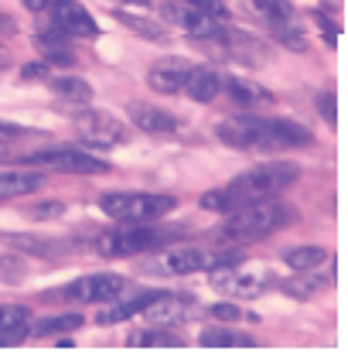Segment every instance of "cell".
<instances>
[{
  "mask_svg": "<svg viewBox=\"0 0 348 355\" xmlns=\"http://www.w3.org/2000/svg\"><path fill=\"white\" fill-rule=\"evenodd\" d=\"M48 3H51V0H24V7L35 10V14H38V10H48Z\"/></svg>",
  "mask_w": 348,
  "mask_h": 355,
  "instance_id": "obj_37",
  "label": "cell"
},
{
  "mask_svg": "<svg viewBox=\"0 0 348 355\" xmlns=\"http://www.w3.org/2000/svg\"><path fill=\"white\" fill-rule=\"evenodd\" d=\"M21 76H24V79H48V65H44V62H28Z\"/></svg>",
  "mask_w": 348,
  "mask_h": 355,
  "instance_id": "obj_36",
  "label": "cell"
},
{
  "mask_svg": "<svg viewBox=\"0 0 348 355\" xmlns=\"http://www.w3.org/2000/svg\"><path fill=\"white\" fill-rule=\"evenodd\" d=\"M250 7H253L260 17H266L273 28H277V24L294 21V14H290V3H287V0H250Z\"/></svg>",
  "mask_w": 348,
  "mask_h": 355,
  "instance_id": "obj_29",
  "label": "cell"
},
{
  "mask_svg": "<svg viewBox=\"0 0 348 355\" xmlns=\"http://www.w3.org/2000/svg\"><path fill=\"white\" fill-rule=\"evenodd\" d=\"M216 137L225 147L236 150H287V147H307L311 130L294 120H263L256 113L218 120Z\"/></svg>",
  "mask_w": 348,
  "mask_h": 355,
  "instance_id": "obj_2",
  "label": "cell"
},
{
  "mask_svg": "<svg viewBox=\"0 0 348 355\" xmlns=\"http://www.w3.org/2000/svg\"><path fill=\"white\" fill-rule=\"evenodd\" d=\"M324 287H328V277H297V280H284V284H280V291L290 294V297H297V301L321 294Z\"/></svg>",
  "mask_w": 348,
  "mask_h": 355,
  "instance_id": "obj_28",
  "label": "cell"
},
{
  "mask_svg": "<svg viewBox=\"0 0 348 355\" xmlns=\"http://www.w3.org/2000/svg\"><path fill=\"white\" fill-rule=\"evenodd\" d=\"M42 184L44 178L38 171H31V168H0V202L35 195Z\"/></svg>",
  "mask_w": 348,
  "mask_h": 355,
  "instance_id": "obj_16",
  "label": "cell"
},
{
  "mask_svg": "<svg viewBox=\"0 0 348 355\" xmlns=\"http://www.w3.org/2000/svg\"><path fill=\"white\" fill-rule=\"evenodd\" d=\"M154 297V291L150 294H137V297H130V301H123V304H113L110 311H103L96 321L99 324H116V321H127V318H133V314H140L143 311V304Z\"/></svg>",
  "mask_w": 348,
  "mask_h": 355,
  "instance_id": "obj_27",
  "label": "cell"
},
{
  "mask_svg": "<svg viewBox=\"0 0 348 355\" xmlns=\"http://www.w3.org/2000/svg\"><path fill=\"white\" fill-rule=\"evenodd\" d=\"M21 164H28V168H51V171H69V175H103V171H110L106 161H99L96 154L79 150V147H51V150L21 154Z\"/></svg>",
  "mask_w": 348,
  "mask_h": 355,
  "instance_id": "obj_7",
  "label": "cell"
},
{
  "mask_svg": "<svg viewBox=\"0 0 348 355\" xmlns=\"http://www.w3.org/2000/svg\"><path fill=\"white\" fill-rule=\"evenodd\" d=\"M35 44L42 48L51 62H65V65H72V62H76V58H72V51L65 48V35H58V31H51V35H38Z\"/></svg>",
  "mask_w": 348,
  "mask_h": 355,
  "instance_id": "obj_30",
  "label": "cell"
},
{
  "mask_svg": "<svg viewBox=\"0 0 348 355\" xmlns=\"http://www.w3.org/2000/svg\"><path fill=\"white\" fill-rule=\"evenodd\" d=\"M130 345H137V349H181L184 342L164 328H143V331L130 335Z\"/></svg>",
  "mask_w": 348,
  "mask_h": 355,
  "instance_id": "obj_25",
  "label": "cell"
},
{
  "mask_svg": "<svg viewBox=\"0 0 348 355\" xmlns=\"http://www.w3.org/2000/svg\"><path fill=\"white\" fill-rule=\"evenodd\" d=\"M123 291H127V277H120V273H89V277H79L76 284H69L62 291V297L79 301V304H106V301H116Z\"/></svg>",
  "mask_w": 348,
  "mask_h": 355,
  "instance_id": "obj_9",
  "label": "cell"
},
{
  "mask_svg": "<svg viewBox=\"0 0 348 355\" xmlns=\"http://www.w3.org/2000/svg\"><path fill=\"white\" fill-rule=\"evenodd\" d=\"M164 17L177 24L181 31H188L191 38H205V42H212L218 31L225 28V21H218L212 14H205V10H198L195 3H188V0H168L164 7Z\"/></svg>",
  "mask_w": 348,
  "mask_h": 355,
  "instance_id": "obj_10",
  "label": "cell"
},
{
  "mask_svg": "<svg viewBox=\"0 0 348 355\" xmlns=\"http://www.w3.org/2000/svg\"><path fill=\"white\" fill-rule=\"evenodd\" d=\"M24 127H17V123H7V120H0V144H7V140H17V137H24Z\"/></svg>",
  "mask_w": 348,
  "mask_h": 355,
  "instance_id": "obj_35",
  "label": "cell"
},
{
  "mask_svg": "<svg viewBox=\"0 0 348 355\" xmlns=\"http://www.w3.org/2000/svg\"><path fill=\"white\" fill-rule=\"evenodd\" d=\"M171 195H154V191H106L99 198V209L116 222H154L171 212Z\"/></svg>",
  "mask_w": 348,
  "mask_h": 355,
  "instance_id": "obj_5",
  "label": "cell"
},
{
  "mask_svg": "<svg viewBox=\"0 0 348 355\" xmlns=\"http://www.w3.org/2000/svg\"><path fill=\"white\" fill-rule=\"evenodd\" d=\"M324 260H328V250H321V246H294L284 253V263L297 273H314Z\"/></svg>",
  "mask_w": 348,
  "mask_h": 355,
  "instance_id": "obj_22",
  "label": "cell"
},
{
  "mask_svg": "<svg viewBox=\"0 0 348 355\" xmlns=\"http://www.w3.org/2000/svg\"><path fill=\"white\" fill-rule=\"evenodd\" d=\"M0 58H3V44H0Z\"/></svg>",
  "mask_w": 348,
  "mask_h": 355,
  "instance_id": "obj_39",
  "label": "cell"
},
{
  "mask_svg": "<svg viewBox=\"0 0 348 355\" xmlns=\"http://www.w3.org/2000/svg\"><path fill=\"white\" fill-rule=\"evenodd\" d=\"M209 314H212L216 321H222V324H232V321H260L256 314H243L236 304H216V308H209Z\"/></svg>",
  "mask_w": 348,
  "mask_h": 355,
  "instance_id": "obj_32",
  "label": "cell"
},
{
  "mask_svg": "<svg viewBox=\"0 0 348 355\" xmlns=\"http://www.w3.org/2000/svg\"><path fill=\"white\" fill-rule=\"evenodd\" d=\"M209 273H212V287L222 291V294H229V297H256V294H263L260 273H246V270H239L236 263L216 266Z\"/></svg>",
  "mask_w": 348,
  "mask_h": 355,
  "instance_id": "obj_12",
  "label": "cell"
},
{
  "mask_svg": "<svg viewBox=\"0 0 348 355\" xmlns=\"http://www.w3.org/2000/svg\"><path fill=\"white\" fill-rule=\"evenodd\" d=\"M191 304H195V301L184 297V294H157V291H154V297L143 304L140 318H147V321H154V324H171V321H184Z\"/></svg>",
  "mask_w": 348,
  "mask_h": 355,
  "instance_id": "obj_15",
  "label": "cell"
},
{
  "mask_svg": "<svg viewBox=\"0 0 348 355\" xmlns=\"http://www.w3.org/2000/svg\"><path fill=\"white\" fill-rule=\"evenodd\" d=\"M120 3H130V7H140V10H147V7H150V0H120Z\"/></svg>",
  "mask_w": 348,
  "mask_h": 355,
  "instance_id": "obj_38",
  "label": "cell"
},
{
  "mask_svg": "<svg viewBox=\"0 0 348 355\" xmlns=\"http://www.w3.org/2000/svg\"><path fill=\"white\" fill-rule=\"evenodd\" d=\"M218 89H222V76H218L212 65H191V72L184 79L188 99H195V103H216Z\"/></svg>",
  "mask_w": 348,
  "mask_h": 355,
  "instance_id": "obj_18",
  "label": "cell"
},
{
  "mask_svg": "<svg viewBox=\"0 0 348 355\" xmlns=\"http://www.w3.org/2000/svg\"><path fill=\"white\" fill-rule=\"evenodd\" d=\"M48 7H51V24L58 35H65V38H96L99 35V24L92 21V14L79 0H55Z\"/></svg>",
  "mask_w": 348,
  "mask_h": 355,
  "instance_id": "obj_11",
  "label": "cell"
},
{
  "mask_svg": "<svg viewBox=\"0 0 348 355\" xmlns=\"http://www.w3.org/2000/svg\"><path fill=\"white\" fill-rule=\"evenodd\" d=\"M177 239L174 229H161V225H150V222H123L116 229H106L96 236V253L106 257V260H116V257H140V253H150V250H161Z\"/></svg>",
  "mask_w": 348,
  "mask_h": 355,
  "instance_id": "obj_4",
  "label": "cell"
},
{
  "mask_svg": "<svg viewBox=\"0 0 348 355\" xmlns=\"http://www.w3.org/2000/svg\"><path fill=\"white\" fill-rule=\"evenodd\" d=\"M127 113H130L133 127H140L143 133H174L177 130V116L168 113V110H161V106H154V103H130Z\"/></svg>",
  "mask_w": 348,
  "mask_h": 355,
  "instance_id": "obj_17",
  "label": "cell"
},
{
  "mask_svg": "<svg viewBox=\"0 0 348 355\" xmlns=\"http://www.w3.org/2000/svg\"><path fill=\"white\" fill-rule=\"evenodd\" d=\"M188 3H195L198 10L212 14V17H218V21H225V17H229V10H225V3H222V0H188Z\"/></svg>",
  "mask_w": 348,
  "mask_h": 355,
  "instance_id": "obj_34",
  "label": "cell"
},
{
  "mask_svg": "<svg viewBox=\"0 0 348 355\" xmlns=\"http://www.w3.org/2000/svg\"><path fill=\"white\" fill-rule=\"evenodd\" d=\"M24 216L35 222H48V219H62L65 216V202H38L31 209H24Z\"/></svg>",
  "mask_w": 348,
  "mask_h": 355,
  "instance_id": "obj_31",
  "label": "cell"
},
{
  "mask_svg": "<svg viewBox=\"0 0 348 355\" xmlns=\"http://www.w3.org/2000/svg\"><path fill=\"white\" fill-rule=\"evenodd\" d=\"M297 178H301V168H297L294 161H266V164H256V168L236 175L229 184L205 191V195H202V209L225 216V212H232V209H239V205H250V202L280 195V191L290 188Z\"/></svg>",
  "mask_w": 348,
  "mask_h": 355,
  "instance_id": "obj_1",
  "label": "cell"
},
{
  "mask_svg": "<svg viewBox=\"0 0 348 355\" xmlns=\"http://www.w3.org/2000/svg\"><path fill=\"white\" fill-rule=\"evenodd\" d=\"M51 92L58 99L72 103V106H86L89 99H92V86H89L86 79H79V76H58V79H51Z\"/></svg>",
  "mask_w": 348,
  "mask_h": 355,
  "instance_id": "obj_21",
  "label": "cell"
},
{
  "mask_svg": "<svg viewBox=\"0 0 348 355\" xmlns=\"http://www.w3.org/2000/svg\"><path fill=\"white\" fill-rule=\"evenodd\" d=\"M116 21H120L123 28H130L133 35H143V38H150V42H161V38H168V28H164V24H157V21H150V17H143V14L116 10Z\"/></svg>",
  "mask_w": 348,
  "mask_h": 355,
  "instance_id": "obj_24",
  "label": "cell"
},
{
  "mask_svg": "<svg viewBox=\"0 0 348 355\" xmlns=\"http://www.w3.org/2000/svg\"><path fill=\"white\" fill-rule=\"evenodd\" d=\"M7 243H10V246H17V250H24V253H31V257H42V260H51V257H58V253H62V246H58V243L31 239V236H24V232H10V236H7Z\"/></svg>",
  "mask_w": 348,
  "mask_h": 355,
  "instance_id": "obj_26",
  "label": "cell"
},
{
  "mask_svg": "<svg viewBox=\"0 0 348 355\" xmlns=\"http://www.w3.org/2000/svg\"><path fill=\"white\" fill-rule=\"evenodd\" d=\"M225 263H243L239 253H218V250H205V246H171L161 260H157V273H171V277H188L198 270H216Z\"/></svg>",
  "mask_w": 348,
  "mask_h": 355,
  "instance_id": "obj_6",
  "label": "cell"
},
{
  "mask_svg": "<svg viewBox=\"0 0 348 355\" xmlns=\"http://www.w3.org/2000/svg\"><path fill=\"white\" fill-rule=\"evenodd\" d=\"M294 219L290 205L273 202V198H260L250 205H239L232 212H225L222 225L212 229L216 243H250V239H266L270 232L284 229L287 222Z\"/></svg>",
  "mask_w": 348,
  "mask_h": 355,
  "instance_id": "obj_3",
  "label": "cell"
},
{
  "mask_svg": "<svg viewBox=\"0 0 348 355\" xmlns=\"http://www.w3.org/2000/svg\"><path fill=\"white\" fill-rule=\"evenodd\" d=\"M314 106H317L321 120H324L328 127H335V116H338V113H335V96H331V92H317V96H314Z\"/></svg>",
  "mask_w": 348,
  "mask_h": 355,
  "instance_id": "obj_33",
  "label": "cell"
},
{
  "mask_svg": "<svg viewBox=\"0 0 348 355\" xmlns=\"http://www.w3.org/2000/svg\"><path fill=\"white\" fill-rule=\"evenodd\" d=\"M76 133H79V140L86 144L89 150H110V147H116V144H123V140L130 137L127 127H123L116 116H110V113H103V110L79 113V116H76Z\"/></svg>",
  "mask_w": 348,
  "mask_h": 355,
  "instance_id": "obj_8",
  "label": "cell"
},
{
  "mask_svg": "<svg viewBox=\"0 0 348 355\" xmlns=\"http://www.w3.org/2000/svg\"><path fill=\"white\" fill-rule=\"evenodd\" d=\"M28 324H31V311L21 304H0V349L3 345H17L21 338H28Z\"/></svg>",
  "mask_w": 348,
  "mask_h": 355,
  "instance_id": "obj_19",
  "label": "cell"
},
{
  "mask_svg": "<svg viewBox=\"0 0 348 355\" xmlns=\"http://www.w3.org/2000/svg\"><path fill=\"white\" fill-rule=\"evenodd\" d=\"M76 328H82V318L79 314H51V318H42V321H35V324H28V335H65V331H76Z\"/></svg>",
  "mask_w": 348,
  "mask_h": 355,
  "instance_id": "obj_23",
  "label": "cell"
},
{
  "mask_svg": "<svg viewBox=\"0 0 348 355\" xmlns=\"http://www.w3.org/2000/svg\"><path fill=\"white\" fill-rule=\"evenodd\" d=\"M198 342L205 345V349H253L256 342L250 338V335H243V331H232V328H205L202 335H198Z\"/></svg>",
  "mask_w": 348,
  "mask_h": 355,
  "instance_id": "obj_20",
  "label": "cell"
},
{
  "mask_svg": "<svg viewBox=\"0 0 348 355\" xmlns=\"http://www.w3.org/2000/svg\"><path fill=\"white\" fill-rule=\"evenodd\" d=\"M218 92H225V99L236 103L239 110H263V106L273 103V92L270 89L253 83V79H243V76H225Z\"/></svg>",
  "mask_w": 348,
  "mask_h": 355,
  "instance_id": "obj_14",
  "label": "cell"
},
{
  "mask_svg": "<svg viewBox=\"0 0 348 355\" xmlns=\"http://www.w3.org/2000/svg\"><path fill=\"white\" fill-rule=\"evenodd\" d=\"M191 72V62L188 58H177V55H168V58H157L147 72V86L161 96H174L184 89V79Z\"/></svg>",
  "mask_w": 348,
  "mask_h": 355,
  "instance_id": "obj_13",
  "label": "cell"
}]
</instances>
